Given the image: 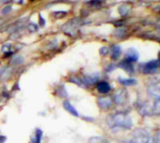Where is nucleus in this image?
<instances>
[{
	"instance_id": "nucleus-1",
	"label": "nucleus",
	"mask_w": 160,
	"mask_h": 143,
	"mask_svg": "<svg viewBox=\"0 0 160 143\" xmlns=\"http://www.w3.org/2000/svg\"><path fill=\"white\" fill-rule=\"evenodd\" d=\"M107 125L110 128H122L126 130H129L133 126V122L131 117L126 112L118 111L113 114H111L107 117Z\"/></svg>"
},
{
	"instance_id": "nucleus-2",
	"label": "nucleus",
	"mask_w": 160,
	"mask_h": 143,
	"mask_svg": "<svg viewBox=\"0 0 160 143\" xmlns=\"http://www.w3.org/2000/svg\"><path fill=\"white\" fill-rule=\"evenodd\" d=\"M129 143H155L154 137H152L148 131L142 128H138L133 131V137Z\"/></svg>"
},
{
	"instance_id": "nucleus-3",
	"label": "nucleus",
	"mask_w": 160,
	"mask_h": 143,
	"mask_svg": "<svg viewBox=\"0 0 160 143\" xmlns=\"http://www.w3.org/2000/svg\"><path fill=\"white\" fill-rule=\"evenodd\" d=\"M113 102L119 106H123L128 101V92L126 88H119L113 94Z\"/></svg>"
},
{
	"instance_id": "nucleus-4",
	"label": "nucleus",
	"mask_w": 160,
	"mask_h": 143,
	"mask_svg": "<svg viewBox=\"0 0 160 143\" xmlns=\"http://www.w3.org/2000/svg\"><path fill=\"white\" fill-rule=\"evenodd\" d=\"M97 103L98 105V107L103 110V111H107L112 109V107L113 106L114 102L112 96H99L97 99Z\"/></svg>"
},
{
	"instance_id": "nucleus-5",
	"label": "nucleus",
	"mask_w": 160,
	"mask_h": 143,
	"mask_svg": "<svg viewBox=\"0 0 160 143\" xmlns=\"http://www.w3.org/2000/svg\"><path fill=\"white\" fill-rule=\"evenodd\" d=\"M158 66H159L158 60L150 61V62L146 63L145 65H143L142 72L144 74H155L158 69Z\"/></svg>"
},
{
	"instance_id": "nucleus-6",
	"label": "nucleus",
	"mask_w": 160,
	"mask_h": 143,
	"mask_svg": "<svg viewBox=\"0 0 160 143\" xmlns=\"http://www.w3.org/2000/svg\"><path fill=\"white\" fill-rule=\"evenodd\" d=\"M147 92H148V95H149L151 97L155 98V100H156V99H159L160 98L159 82H158V81H157L156 83L151 84V85L149 86V88H148Z\"/></svg>"
},
{
	"instance_id": "nucleus-7",
	"label": "nucleus",
	"mask_w": 160,
	"mask_h": 143,
	"mask_svg": "<svg viewBox=\"0 0 160 143\" xmlns=\"http://www.w3.org/2000/svg\"><path fill=\"white\" fill-rule=\"evenodd\" d=\"M140 112L143 116H152L153 115V105H150L149 102H144L140 108Z\"/></svg>"
},
{
	"instance_id": "nucleus-8",
	"label": "nucleus",
	"mask_w": 160,
	"mask_h": 143,
	"mask_svg": "<svg viewBox=\"0 0 160 143\" xmlns=\"http://www.w3.org/2000/svg\"><path fill=\"white\" fill-rule=\"evenodd\" d=\"M63 106H64V109H65L68 113H70L71 115H73V116H75V117H79V116H80L78 111L74 108V106H73L68 100H65V101L63 102Z\"/></svg>"
},
{
	"instance_id": "nucleus-9",
	"label": "nucleus",
	"mask_w": 160,
	"mask_h": 143,
	"mask_svg": "<svg viewBox=\"0 0 160 143\" xmlns=\"http://www.w3.org/2000/svg\"><path fill=\"white\" fill-rule=\"evenodd\" d=\"M126 60L133 63L139 60V52L135 49H129L126 53Z\"/></svg>"
},
{
	"instance_id": "nucleus-10",
	"label": "nucleus",
	"mask_w": 160,
	"mask_h": 143,
	"mask_svg": "<svg viewBox=\"0 0 160 143\" xmlns=\"http://www.w3.org/2000/svg\"><path fill=\"white\" fill-rule=\"evenodd\" d=\"M97 90L100 94H108L112 90V87L107 81H100L97 85Z\"/></svg>"
},
{
	"instance_id": "nucleus-11",
	"label": "nucleus",
	"mask_w": 160,
	"mask_h": 143,
	"mask_svg": "<svg viewBox=\"0 0 160 143\" xmlns=\"http://www.w3.org/2000/svg\"><path fill=\"white\" fill-rule=\"evenodd\" d=\"M119 67H120L121 68L125 69L126 71L129 72V73H132V72L134 71V67H133L132 63L129 62V61H128V60H126V59H125L124 61H122V62L119 64Z\"/></svg>"
},
{
	"instance_id": "nucleus-12",
	"label": "nucleus",
	"mask_w": 160,
	"mask_h": 143,
	"mask_svg": "<svg viewBox=\"0 0 160 143\" xmlns=\"http://www.w3.org/2000/svg\"><path fill=\"white\" fill-rule=\"evenodd\" d=\"M111 53H112V58L113 60H117V59L120 57L121 53H122V51H121L120 46H118V45H113V46L111 48Z\"/></svg>"
},
{
	"instance_id": "nucleus-13",
	"label": "nucleus",
	"mask_w": 160,
	"mask_h": 143,
	"mask_svg": "<svg viewBox=\"0 0 160 143\" xmlns=\"http://www.w3.org/2000/svg\"><path fill=\"white\" fill-rule=\"evenodd\" d=\"M119 83L122 84L123 86H133L137 83V81L135 79H124V78H119L118 79Z\"/></svg>"
},
{
	"instance_id": "nucleus-14",
	"label": "nucleus",
	"mask_w": 160,
	"mask_h": 143,
	"mask_svg": "<svg viewBox=\"0 0 160 143\" xmlns=\"http://www.w3.org/2000/svg\"><path fill=\"white\" fill-rule=\"evenodd\" d=\"M41 138H42V131L40 129H36L35 135L32 138V143H40L41 142Z\"/></svg>"
},
{
	"instance_id": "nucleus-15",
	"label": "nucleus",
	"mask_w": 160,
	"mask_h": 143,
	"mask_svg": "<svg viewBox=\"0 0 160 143\" xmlns=\"http://www.w3.org/2000/svg\"><path fill=\"white\" fill-rule=\"evenodd\" d=\"M160 114V99H156L153 103V115L158 116Z\"/></svg>"
},
{
	"instance_id": "nucleus-16",
	"label": "nucleus",
	"mask_w": 160,
	"mask_h": 143,
	"mask_svg": "<svg viewBox=\"0 0 160 143\" xmlns=\"http://www.w3.org/2000/svg\"><path fill=\"white\" fill-rule=\"evenodd\" d=\"M89 143H110L102 137H93L89 140Z\"/></svg>"
},
{
	"instance_id": "nucleus-17",
	"label": "nucleus",
	"mask_w": 160,
	"mask_h": 143,
	"mask_svg": "<svg viewBox=\"0 0 160 143\" xmlns=\"http://www.w3.org/2000/svg\"><path fill=\"white\" fill-rule=\"evenodd\" d=\"M128 11H129V7H128V6H126V5L121 6V7H119V12H120V14L123 15V16H126V15L128 13Z\"/></svg>"
},
{
	"instance_id": "nucleus-18",
	"label": "nucleus",
	"mask_w": 160,
	"mask_h": 143,
	"mask_svg": "<svg viewBox=\"0 0 160 143\" xmlns=\"http://www.w3.org/2000/svg\"><path fill=\"white\" fill-rule=\"evenodd\" d=\"M22 61H23V59H22V57H21V56H18V57H14L13 59H12V64H22Z\"/></svg>"
},
{
	"instance_id": "nucleus-19",
	"label": "nucleus",
	"mask_w": 160,
	"mask_h": 143,
	"mask_svg": "<svg viewBox=\"0 0 160 143\" xmlns=\"http://www.w3.org/2000/svg\"><path fill=\"white\" fill-rule=\"evenodd\" d=\"M28 29H29L30 32H36V31H38V26L35 23H30L28 25Z\"/></svg>"
},
{
	"instance_id": "nucleus-20",
	"label": "nucleus",
	"mask_w": 160,
	"mask_h": 143,
	"mask_svg": "<svg viewBox=\"0 0 160 143\" xmlns=\"http://www.w3.org/2000/svg\"><path fill=\"white\" fill-rule=\"evenodd\" d=\"M99 52H100V54L101 55H106V54H108V52H109V49L107 48V47H102L101 49H100V51H99Z\"/></svg>"
},
{
	"instance_id": "nucleus-21",
	"label": "nucleus",
	"mask_w": 160,
	"mask_h": 143,
	"mask_svg": "<svg viewBox=\"0 0 160 143\" xmlns=\"http://www.w3.org/2000/svg\"><path fill=\"white\" fill-rule=\"evenodd\" d=\"M11 9H12V7H11L10 6H7V7H5L2 9V13H3V14L9 13V12L11 11Z\"/></svg>"
},
{
	"instance_id": "nucleus-22",
	"label": "nucleus",
	"mask_w": 160,
	"mask_h": 143,
	"mask_svg": "<svg viewBox=\"0 0 160 143\" xmlns=\"http://www.w3.org/2000/svg\"><path fill=\"white\" fill-rule=\"evenodd\" d=\"M89 4L92 5V6H100L101 5V1L100 0H92V1L89 2Z\"/></svg>"
},
{
	"instance_id": "nucleus-23",
	"label": "nucleus",
	"mask_w": 160,
	"mask_h": 143,
	"mask_svg": "<svg viewBox=\"0 0 160 143\" xmlns=\"http://www.w3.org/2000/svg\"><path fill=\"white\" fill-rule=\"evenodd\" d=\"M39 24H40V26L45 25V21H44V19L42 18L41 15H39Z\"/></svg>"
},
{
	"instance_id": "nucleus-24",
	"label": "nucleus",
	"mask_w": 160,
	"mask_h": 143,
	"mask_svg": "<svg viewBox=\"0 0 160 143\" xmlns=\"http://www.w3.org/2000/svg\"><path fill=\"white\" fill-rule=\"evenodd\" d=\"M159 140H160V137H159V131H158V133H157V136H156V140L154 139V142L156 143H159Z\"/></svg>"
},
{
	"instance_id": "nucleus-25",
	"label": "nucleus",
	"mask_w": 160,
	"mask_h": 143,
	"mask_svg": "<svg viewBox=\"0 0 160 143\" xmlns=\"http://www.w3.org/2000/svg\"><path fill=\"white\" fill-rule=\"evenodd\" d=\"M4 140H5L4 137H0V143H4V141H5Z\"/></svg>"
},
{
	"instance_id": "nucleus-26",
	"label": "nucleus",
	"mask_w": 160,
	"mask_h": 143,
	"mask_svg": "<svg viewBox=\"0 0 160 143\" xmlns=\"http://www.w3.org/2000/svg\"><path fill=\"white\" fill-rule=\"evenodd\" d=\"M9 0H2V2H4V3H6V2H8Z\"/></svg>"
}]
</instances>
